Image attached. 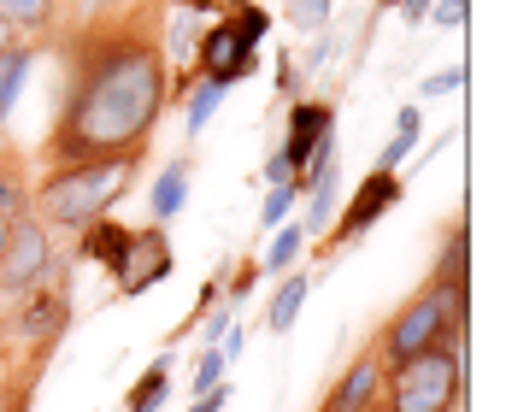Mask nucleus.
<instances>
[{"instance_id": "nucleus-1", "label": "nucleus", "mask_w": 512, "mask_h": 412, "mask_svg": "<svg viewBox=\"0 0 512 412\" xmlns=\"http://www.w3.org/2000/svg\"><path fill=\"white\" fill-rule=\"evenodd\" d=\"M159 18V0H124L71 18V30L59 36V106L42 142L48 171L142 159L171 106V59Z\"/></svg>"}, {"instance_id": "nucleus-2", "label": "nucleus", "mask_w": 512, "mask_h": 412, "mask_svg": "<svg viewBox=\"0 0 512 412\" xmlns=\"http://www.w3.org/2000/svg\"><path fill=\"white\" fill-rule=\"evenodd\" d=\"M142 159H101V165H65L30 189V212L42 230H89L95 218H112V206L130 195Z\"/></svg>"}, {"instance_id": "nucleus-3", "label": "nucleus", "mask_w": 512, "mask_h": 412, "mask_svg": "<svg viewBox=\"0 0 512 412\" xmlns=\"http://www.w3.org/2000/svg\"><path fill=\"white\" fill-rule=\"evenodd\" d=\"M389 412H460L465 401V330H454L442 348L418 354V360L383 371V395Z\"/></svg>"}, {"instance_id": "nucleus-4", "label": "nucleus", "mask_w": 512, "mask_h": 412, "mask_svg": "<svg viewBox=\"0 0 512 412\" xmlns=\"http://www.w3.org/2000/svg\"><path fill=\"white\" fill-rule=\"evenodd\" d=\"M265 30H271V12H265V6H254V0L224 6V18H212L201 30V42H195V77L218 83V89L254 77L259 36H265Z\"/></svg>"}, {"instance_id": "nucleus-5", "label": "nucleus", "mask_w": 512, "mask_h": 412, "mask_svg": "<svg viewBox=\"0 0 512 412\" xmlns=\"http://www.w3.org/2000/svg\"><path fill=\"white\" fill-rule=\"evenodd\" d=\"M454 330H465V301L454 295H442V289H418L407 307L389 318V330H383V342H377V365H407L418 354H430V348H442Z\"/></svg>"}, {"instance_id": "nucleus-6", "label": "nucleus", "mask_w": 512, "mask_h": 412, "mask_svg": "<svg viewBox=\"0 0 512 412\" xmlns=\"http://www.w3.org/2000/svg\"><path fill=\"white\" fill-rule=\"evenodd\" d=\"M48 265H53L48 230H42L36 218H18V224L6 230V248H0V295H6V301H24V295L48 277Z\"/></svg>"}, {"instance_id": "nucleus-7", "label": "nucleus", "mask_w": 512, "mask_h": 412, "mask_svg": "<svg viewBox=\"0 0 512 412\" xmlns=\"http://www.w3.org/2000/svg\"><path fill=\"white\" fill-rule=\"evenodd\" d=\"M171 277V236L148 224V230H130V242H124V254L112 265V283H118V295L130 301V295H148L154 283Z\"/></svg>"}, {"instance_id": "nucleus-8", "label": "nucleus", "mask_w": 512, "mask_h": 412, "mask_svg": "<svg viewBox=\"0 0 512 412\" xmlns=\"http://www.w3.org/2000/svg\"><path fill=\"white\" fill-rule=\"evenodd\" d=\"M401 195H407V183H401L395 171H365L359 189L348 195V212H336V248H354L389 206H401Z\"/></svg>"}, {"instance_id": "nucleus-9", "label": "nucleus", "mask_w": 512, "mask_h": 412, "mask_svg": "<svg viewBox=\"0 0 512 412\" xmlns=\"http://www.w3.org/2000/svg\"><path fill=\"white\" fill-rule=\"evenodd\" d=\"M336 136V106L330 101H295L289 106V130H283V165L295 171V189H301V171L312 165V154Z\"/></svg>"}, {"instance_id": "nucleus-10", "label": "nucleus", "mask_w": 512, "mask_h": 412, "mask_svg": "<svg viewBox=\"0 0 512 412\" xmlns=\"http://www.w3.org/2000/svg\"><path fill=\"white\" fill-rule=\"evenodd\" d=\"M65 324H71V271H65L53 289L36 283V289L18 301V312H12V330L30 336V342H42V348H48L53 336H65Z\"/></svg>"}, {"instance_id": "nucleus-11", "label": "nucleus", "mask_w": 512, "mask_h": 412, "mask_svg": "<svg viewBox=\"0 0 512 412\" xmlns=\"http://www.w3.org/2000/svg\"><path fill=\"white\" fill-rule=\"evenodd\" d=\"M189 171H195V159H189V154H177L171 165H159L154 189H148V218H154L159 230L189 206Z\"/></svg>"}, {"instance_id": "nucleus-12", "label": "nucleus", "mask_w": 512, "mask_h": 412, "mask_svg": "<svg viewBox=\"0 0 512 412\" xmlns=\"http://www.w3.org/2000/svg\"><path fill=\"white\" fill-rule=\"evenodd\" d=\"M377 395H383V365H377V354H365V360H354V371L330 389L324 412H365Z\"/></svg>"}, {"instance_id": "nucleus-13", "label": "nucleus", "mask_w": 512, "mask_h": 412, "mask_svg": "<svg viewBox=\"0 0 512 412\" xmlns=\"http://www.w3.org/2000/svg\"><path fill=\"white\" fill-rule=\"evenodd\" d=\"M430 289H442V295H454L465 301L471 295V242H465V218H454V230H448V248L436 259V283Z\"/></svg>"}, {"instance_id": "nucleus-14", "label": "nucleus", "mask_w": 512, "mask_h": 412, "mask_svg": "<svg viewBox=\"0 0 512 412\" xmlns=\"http://www.w3.org/2000/svg\"><path fill=\"white\" fill-rule=\"evenodd\" d=\"M30 71H36V42H6L0 48V124L18 112V95H24V83H30Z\"/></svg>"}, {"instance_id": "nucleus-15", "label": "nucleus", "mask_w": 512, "mask_h": 412, "mask_svg": "<svg viewBox=\"0 0 512 412\" xmlns=\"http://www.w3.org/2000/svg\"><path fill=\"white\" fill-rule=\"evenodd\" d=\"M53 18H59V0H0V24H6V36H18V42L48 36Z\"/></svg>"}, {"instance_id": "nucleus-16", "label": "nucleus", "mask_w": 512, "mask_h": 412, "mask_svg": "<svg viewBox=\"0 0 512 412\" xmlns=\"http://www.w3.org/2000/svg\"><path fill=\"white\" fill-rule=\"evenodd\" d=\"M307 289H312V277L307 271H289L283 283H277V295H271V307H265V330H295V318H301V307H307Z\"/></svg>"}, {"instance_id": "nucleus-17", "label": "nucleus", "mask_w": 512, "mask_h": 412, "mask_svg": "<svg viewBox=\"0 0 512 412\" xmlns=\"http://www.w3.org/2000/svg\"><path fill=\"white\" fill-rule=\"evenodd\" d=\"M165 395H171V354H159V360L136 377V389L124 395V412H159Z\"/></svg>"}, {"instance_id": "nucleus-18", "label": "nucleus", "mask_w": 512, "mask_h": 412, "mask_svg": "<svg viewBox=\"0 0 512 412\" xmlns=\"http://www.w3.org/2000/svg\"><path fill=\"white\" fill-rule=\"evenodd\" d=\"M124 242H130V230H124L118 218H95V224L83 230V248H77V254L112 271V265H118V254H124Z\"/></svg>"}, {"instance_id": "nucleus-19", "label": "nucleus", "mask_w": 512, "mask_h": 412, "mask_svg": "<svg viewBox=\"0 0 512 412\" xmlns=\"http://www.w3.org/2000/svg\"><path fill=\"white\" fill-rule=\"evenodd\" d=\"M418 130H424V124H418V106H401V112H395V136H389V148L377 154L371 171H395V165L418 148Z\"/></svg>"}, {"instance_id": "nucleus-20", "label": "nucleus", "mask_w": 512, "mask_h": 412, "mask_svg": "<svg viewBox=\"0 0 512 412\" xmlns=\"http://www.w3.org/2000/svg\"><path fill=\"white\" fill-rule=\"evenodd\" d=\"M301 242H307L301 224H277V236H271V248H265V259H259V271H289V265L301 259Z\"/></svg>"}, {"instance_id": "nucleus-21", "label": "nucleus", "mask_w": 512, "mask_h": 412, "mask_svg": "<svg viewBox=\"0 0 512 412\" xmlns=\"http://www.w3.org/2000/svg\"><path fill=\"white\" fill-rule=\"evenodd\" d=\"M330 12H336V0H289V24L301 30V36H324L330 30Z\"/></svg>"}, {"instance_id": "nucleus-22", "label": "nucleus", "mask_w": 512, "mask_h": 412, "mask_svg": "<svg viewBox=\"0 0 512 412\" xmlns=\"http://www.w3.org/2000/svg\"><path fill=\"white\" fill-rule=\"evenodd\" d=\"M0 218H6V224L36 218V212H30V189H24V177H18V171H0Z\"/></svg>"}, {"instance_id": "nucleus-23", "label": "nucleus", "mask_w": 512, "mask_h": 412, "mask_svg": "<svg viewBox=\"0 0 512 412\" xmlns=\"http://www.w3.org/2000/svg\"><path fill=\"white\" fill-rule=\"evenodd\" d=\"M218 101H224V89H218V83H206V77H195V95H189V142L206 130V118L218 112Z\"/></svg>"}, {"instance_id": "nucleus-24", "label": "nucleus", "mask_w": 512, "mask_h": 412, "mask_svg": "<svg viewBox=\"0 0 512 412\" xmlns=\"http://www.w3.org/2000/svg\"><path fill=\"white\" fill-rule=\"evenodd\" d=\"M195 42H201V30H195V12H177V6H171V24H165V48L177 53V59H195Z\"/></svg>"}, {"instance_id": "nucleus-25", "label": "nucleus", "mask_w": 512, "mask_h": 412, "mask_svg": "<svg viewBox=\"0 0 512 412\" xmlns=\"http://www.w3.org/2000/svg\"><path fill=\"white\" fill-rule=\"evenodd\" d=\"M295 201H301V189H295V183H277V189L265 195V206H259V224H271V230H277V224L295 212Z\"/></svg>"}, {"instance_id": "nucleus-26", "label": "nucleus", "mask_w": 512, "mask_h": 412, "mask_svg": "<svg viewBox=\"0 0 512 412\" xmlns=\"http://www.w3.org/2000/svg\"><path fill=\"white\" fill-rule=\"evenodd\" d=\"M460 83H465V65H442V71H430V77L418 83V95H424V101H442V95H454Z\"/></svg>"}, {"instance_id": "nucleus-27", "label": "nucleus", "mask_w": 512, "mask_h": 412, "mask_svg": "<svg viewBox=\"0 0 512 412\" xmlns=\"http://www.w3.org/2000/svg\"><path fill=\"white\" fill-rule=\"evenodd\" d=\"M218 383H224V354H218V348H206L201 360H195V383H189V389L206 395V389H218Z\"/></svg>"}, {"instance_id": "nucleus-28", "label": "nucleus", "mask_w": 512, "mask_h": 412, "mask_svg": "<svg viewBox=\"0 0 512 412\" xmlns=\"http://www.w3.org/2000/svg\"><path fill=\"white\" fill-rule=\"evenodd\" d=\"M436 30H460L465 24V0H430V12H424Z\"/></svg>"}, {"instance_id": "nucleus-29", "label": "nucleus", "mask_w": 512, "mask_h": 412, "mask_svg": "<svg viewBox=\"0 0 512 412\" xmlns=\"http://www.w3.org/2000/svg\"><path fill=\"white\" fill-rule=\"evenodd\" d=\"M254 277H259V259H242V265H236V283L224 289V307H236V301L254 289Z\"/></svg>"}, {"instance_id": "nucleus-30", "label": "nucleus", "mask_w": 512, "mask_h": 412, "mask_svg": "<svg viewBox=\"0 0 512 412\" xmlns=\"http://www.w3.org/2000/svg\"><path fill=\"white\" fill-rule=\"evenodd\" d=\"M224 401H230V383H218V389L195 395V407H189V412H224Z\"/></svg>"}, {"instance_id": "nucleus-31", "label": "nucleus", "mask_w": 512, "mask_h": 412, "mask_svg": "<svg viewBox=\"0 0 512 412\" xmlns=\"http://www.w3.org/2000/svg\"><path fill=\"white\" fill-rule=\"evenodd\" d=\"M177 12H195V18H206V12H224V6H236V0H171Z\"/></svg>"}, {"instance_id": "nucleus-32", "label": "nucleus", "mask_w": 512, "mask_h": 412, "mask_svg": "<svg viewBox=\"0 0 512 412\" xmlns=\"http://www.w3.org/2000/svg\"><path fill=\"white\" fill-rule=\"evenodd\" d=\"M330 53H336V42H330V36H318V42H312V53H307V71H318Z\"/></svg>"}, {"instance_id": "nucleus-33", "label": "nucleus", "mask_w": 512, "mask_h": 412, "mask_svg": "<svg viewBox=\"0 0 512 412\" xmlns=\"http://www.w3.org/2000/svg\"><path fill=\"white\" fill-rule=\"evenodd\" d=\"M383 6H401V12H407V24H418V18L430 12V0H383Z\"/></svg>"}, {"instance_id": "nucleus-34", "label": "nucleus", "mask_w": 512, "mask_h": 412, "mask_svg": "<svg viewBox=\"0 0 512 412\" xmlns=\"http://www.w3.org/2000/svg\"><path fill=\"white\" fill-rule=\"evenodd\" d=\"M106 6H124V0H77V18H89V12H106Z\"/></svg>"}, {"instance_id": "nucleus-35", "label": "nucleus", "mask_w": 512, "mask_h": 412, "mask_svg": "<svg viewBox=\"0 0 512 412\" xmlns=\"http://www.w3.org/2000/svg\"><path fill=\"white\" fill-rule=\"evenodd\" d=\"M6 230H12V224H6V218H0V248H6Z\"/></svg>"}, {"instance_id": "nucleus-36", "label": "nucleus", "mask_w": 512, "mask_h": 412, "mask_svg": "<svg viewBox=\"0 0 512 412\" xmlns=\"http://www.w3.org/2000/svg\"><path fill=\"white\" fill-rule=\"evenodd\" d=\"M365 412H389V407H383V401H371V407H365Z\"/></svg>"}, {"instance_id": "nucleus-37", "label": "nucleus", "mask_w": 512, "mask_h": 412, "mask_svg": "<svg viewBox=\"0 0 512 412\" xmlns=\"http://www.w3.org/2000/svg\"><path fill=\"white\" fill-rule=\"evenodd\" d=\"M6 42H12V36H6V24H0V48H6Z\"/></svg>"}]
</instances>
